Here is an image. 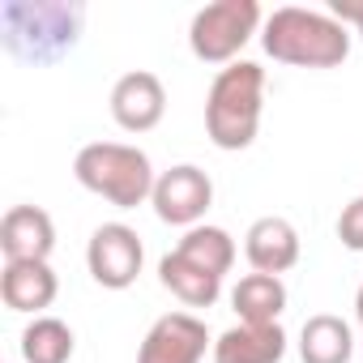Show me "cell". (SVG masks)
Returning <instances> with one entry per match:
<instances>
[{"instance_id": "44dd1931", "label": "cell", "mask_w": 363, "mask_h": 363, "mask_svg": "<svg viewBox=\"0 0 363 363\" xmlns=\"http://www.w3.org/2000/svg\"><path fill=\"white\" fill-rule=\"evenodd\" d=\"M354 316H359V329H363V282H359V291H354Z\"/></svg>"}, {"instance_id": "5bb4252c", "label": "cell", "mask_w": 363, "mask_h": 363, "mask_svg": "<svg viewBox=\"0 0 363 363\" xmlns=\"http://www.w3.org/2000/svg\"><path fill=\"white\" fill-rule=\"evenodd\" d=\"M350 354H354V333L342 316L316 312L303 320V333H299V359L303 363H350Z\"/></svg>"}, {"instance_id": "3957f363", "label": "cell", "mask_w": 363, "mask_h": 363, "mask_svg": "<svg viewBox=\"0 0 363 363\" xmlns=\"http://www.w3.org/2000/svg\"><path fill=\"white\" fill-rule=\"evenodd\" d=\"M265 103V69L257 60H235L218 69L206 94V133L218 150H248L261 128Z\"/></svg>"}, {"instance_id": "d6986e66", "label": "cell", "mask_w": 363, "mask_h": 363, "mask_svg": "<svg viewBox=\"0 0 363 363\" xmlns=\"http://www.w3.org/2000/svg\"><path fill=\"white\" fill-rule=\"evenodd\" d=\"M337 240L350 252H363V197H354L342 214H337Z\"/></svg>"}, {"instance_id": "52a82bcc", "label": "cell", "mask_w": 363, "mask_h": 363, "mask_svg": "<svg viewBox=\"0 0 363 363\" xmlns=\"http://www.w3.org/2000/svg\"><path fill=\"white\" fill-rule=\"evenodd\" d=\"M86 265H90V278L107 291H128L145 265V248H141V235L124 223H103L90 244H86Z\"/></svg>"}, {"instance_id": "6da1fadb", "label": "cell", "mask_w": 363, "mask_h": 363, "mask_svg": "<svg viewBox=\"0 0 363 363\" xmlns=\"http://www.w3.org/2000/svg\"><path fill=\"white\" fill-rule=\"evenodd\" d=\"M86 9L69 0H0V43L30 69L65 60L82 39Z\"/></svg>"}, {"instance_id": "7a4b0ae2", "label": "cell", "mask_w": 363, "mask_h": 363, "mask_svg": "<svg viewBox=\"0 0 363 363\" xmlns=\"http://www.w3.org/2000/svg\"><path fill=\"white\" fill-rule=\"evenodd\" d=\"M261 48L278 65L295 69H337L350 56V30L320 9H274L261 26Z\"/></svg>"}, {"instance_id": "7c38bea8", "label": "cell", "mask_w": 363, "mask_h": 363, "mask_svg": "<svg viewBox=\"0 0 363 363\" xmlns=\"http://www.w3.org/2000/svg\"><path fill=\"white\" fill-rule=\"evenodd\" d=\"M244 252H248V265L257 274H274L278 278V274H286L299 261V231L286 218H278V214L257 218L248 227V235H244Z\"/></svg>"}, {"instance_id": "5b68a950", "label": "cell", "mask_w": 363, "mask_h": 363, "mask_svg": "<svg viewBox=\"0 0 363 363\" xmlns=\"http://www.w3.org/2000/svg\"><path fill=\"white\" fill-rule=\"evenodd\" d=\"M261 5L257 0H214V5L193 13L189 48L206 65H235L244 43L261 30Z\"/></svg>"}, {"instance_id": "8992f818", "label": "cell", "mask_w": 363, "mask_h": 363, "mask_svg": "<svg viewBox=\"0 0 363 363\" xmlns=\"http://www.w3.org/2000/svg\"><path fill=\"white\" fill-rule=\"evenodd\" d=\"M154 214L171 227H201L206 210L214 206V179L193 167V162H179L171 171L158 175V184H154V197H150Z\"/></svg>"}, {"instance_id": "2e32d148", "label": "cell", "mask_w": 363, "mask_h": 363, "mask_svg": "<svg viewBox=\"0 0 363 363\" xmlns=\"http://www.w3.org/2000/svg\"><path fill=\"white\" fill-rule=\"evenodd\" d=\"M158 278H162V286H167L179 303H189V308H214L218 295H223V278L197 269L193 261H184L179 252H167V257L158 261Z\"/></svg>"}, {"instance_id": "4fadbf2b", "label": "cell", "mask_w": 363, "mask_h": 363, "mask_svg": "<svg viewBox=\"0 0 363 363\" xmlns=\"http://www.w3.org/2000/svg\"><path fill=\"white\" fill-rule=\"evenodd\" d=\"M286 333L282 325H231L214 342V363H282Z\"/></svg>"}, {"instance_id": "ac0fdd59", "label": "cell", "mask_w": 363, "mask_h": 363, "mask_svg": "<svg viewBox=\"0 0 363 363\" xmlns=\"http://www.w3.org/2000/svg\"><path fill=\"white\" fill-rule=\"evenodd\" d=\"M73 346H77V337L60 316H35L22 329V359L26 363H69Z\"/></svg>"}, {"instance_id": "9a60e30c", "label": "cell", "mask_w": 363, "mask_h": 363, "mask_svg": "<svg viewBox=\"0 0 363 363\" xmlns=\"http://www.w3.org/2000/svg\"><path fill=\"white\" fill-rule=\"evenodd\" d=\"M231 308L240 312L244 325H278V316L286 308V286L274 274H248L235 282Z\"/></svg>"}, {"instance_id": "277c9868", "label": "cell", "mask_w": 363, "mask_h": 363, "mask_svg": "<svg viewBox=\"0 0 363 363\" xmlns=\"http://www.w3.org/2000/svg\"><path fill=\"white\" fill-rule=\"evenodd\" d=\"M73 175L77 184L103 201H111L116 210H137L141 201L154 197L158 175L150 167V154L124 141H90L77 150L73 158Z\"/></svg>"}, {"instance_id": "8fae6325", "label": "cell", "mask_w": 363, "mask_h": 363, "mask_svg": "<svg viewBox=\"0 0 363 363\" xmlns=\"http://www.w3.org/2000/svg\"><path fill=\"white\" fill-rule=\"evenodd\" d=\"M56 274L48 261H5V274H0V299H5L9 312H43L56 303Z\"/></svg>"}, {"instance_id": "30bf717a", "label": "cell", "mask_w": 363, "mask_h": 363, "mask_svg": "<svg viewBox=\"0 0 363 363\" xmlns=\"http://www.w3.org/2000/svg\"><path fill=\"white\" fill-rule=\"evenodd\" d=\"M56 248V223L39 206H13L0 218V252L5 261H48Z\"/></svg>"}, {"instance_id": "ba28073f", "label": "cell", "mask_w": 363, "mask_h": 363, "mask_svg": "<svg viewBox=\"0 0 363 363\" xmlns=\"http://www.w3.org/2000/svg\"><path fill=\"white\" fill-rule=\"evenodd\" d=\"M210 329L193 312H167L141 337L137 363H201L210 350Z\"/></svg>"}, {"instance_id": "9c48e42d", "label": "cell", "mask_w": 363, "mask_h": 363, "mask_svg": "<svg viewBox=\"0 0 363 363\" xmlns=\"http://www.w3.org/2000/svg\"><path fill=\"white\" fill-rule=\"evenodd\" d=\"M167 111V90L154 73L137 69V73H124L116 86H111V120L124 128V133H150L158 128Z\"/></svg>"}, {"instance_id": "ffe728a7", "label": "cell", "mask_w": 363, "mask_h": 363, "mask_svg": "<svg viewBox=\"0 0 363 363\" xmlns=\"http://www.w3.org/2000/svg\"><path fill=\"white\" fill-rule=\"evenodd\" d=\"M329 13H333L342 26H354L359 39H363V0H329Z\"/></svg>"}, {"instance_id": "e0dca14e", "label": "cell", "mask_w": 363, "mask_h": 363, "mask_svg": "<svg viewBox=\"0 0 363 363\" xmlns=\"http://www.w3.org/2000/svg\"><path fill=\"white\" fill-rule=\"evenodd\" d=\"M184 261H193L197 269H206V274H214V278H227L231 274V265H235V240L223 231V227H193V231H184V240H179V248H175Z\"/></svg>"}]
</instances>
